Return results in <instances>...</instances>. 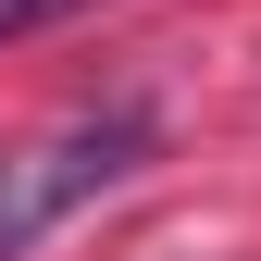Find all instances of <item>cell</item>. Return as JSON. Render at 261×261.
<instances>
[{"label":"cell","instance_id":"cell-1","mask_svg":"<svg viewBox=\"0 0 261 261\" xmlns=\"http://www.w3.org/2000/svg\"><path fill=\"white\" fill-rule=\"evenodd\" d=\"M137 162H149V112H137V100H112V112L62 124L50 149H13V162H0V261H25L62 212H87L100 187L137 174Z\"/></svg>","mask_w":261,"mask_h":261},{"label":"cell","instance_id":"cell-2","mask_svg":"<svg viewBox=\"0 0 261 261\" xmlns=\"http://www.w3.org/2000/svg\"><path fill=\"white\" fill-rule=\"evenodd\" d=\"M62 13H75V0H0V50H13V38H38V25H62Z\"/></svg>","mask_w":261,"mask_h":261}]
</instances>
